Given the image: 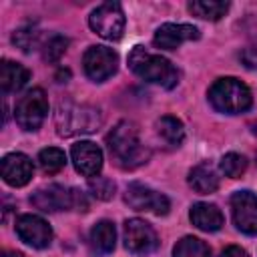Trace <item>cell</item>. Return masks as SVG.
<instances>
[{
  "label": "cell",
  "instance_id": "cell-1",
  "mask_svg": "<svg viewBox=\"0 0 257 257\" xmlns=\"http://www.w3.org/2000/svg\"><path fill=\"white\" fill-rule=\"evenodd\" d=\"M106 147L116 167L124 171H133L149 161V149L141 141L139 128L131 120H120L108 135H106Z\"/></svg>",
  "mask_w": 257,
  "mask_h": 257
},
{
  "label": "cell",
  "instance_id": "cell-2",
  "mask_svg": "<svg viewBox=\"0 0 257 257\" xmlns=\"http://www.w3.org/2000/svg\"><path fill=\"white\" fill-rule=\"evenodd\" d=\"M128 66L131 70L153 84H159L163 88H173L179 82V72L177 68L163 56L149 52L145 46H135L128 54Z\"/></svg>",
  "mask_w": 257,
  "mask_h": 257
},
{
  "label": "cell",
  "instance_id": "cell-3",
  "mask_svg": "<svg viewBox=\"0 0 257 257\" xmlns=\"http://www.w3.org/2000/svg\"><path fill=\"white\" fill-rule=\"evenodd\" d=\"M209 100L219 112L227 114H239L251 108L253 96L247 84H243L239 78L225 76L217 78L209 88Z\"/></svg>",
  "mask_w": 257,
  "mask_h": 257
},
{
  "label": "cell",
  "instance_id": "cell-4",
  "mask_svg": "<svg viewBox=\"0 0 257 257\" xmlns=\"http://www.w3.org/2000/svg\"><path fill=\"white\" fill-rule=\"evenodd\" d=\"M56 133L60 137H72L78 133H92L100 124V114L94 106L76 104L70 100H62L54 114Z\"/></svg>",
  "mask_w": 257,
  "mask_h": 257
},
{
  "label": "cell",
  "instance_id": "cell-5",
  "mask_svg": "<svg viewBox=\"0 0 257 257\" xmlns=\"http://www.w3.org/2000/svg\"><path fill=\"white\" fill-rule=\"evenodd\" d=\"M30 203L46 213H56V211H68V209H76V211H86L88 203L84 199V195L76 189H68L62 185H48L42 187L38 191L32 193Z\"/></svg>",
  "mask_w": 257,
  "mask_h": 257
},
{
  "label": "cell",
  "instance_id": "cell-6",
  "mask_svg": "<svg viewBox=\"0 0 257 257\" xmlns=\"http://www.w3.org/2000/svg\"><path fill=\"white\" fill-rule=\"evenodd\" d=\"M48 114V98L42 88H32L24 96L18 98L14 116L20 128L24 131H36Z\"/></svg>",
  "mask_w": 257,
  "mask_h": 257
},
{
  "label": "cell",
  "instance_id": "cell-7",
  "mask_svg": "<svg viewBox=\"0 0 257 257\" xmlns=\"http://www.w3.org/2000/svg\"><path fill=\"white\" fill-rule=\"evenodd\" d=\"M88 24L98 36L106 40H118L124 30V14H122L120 4L104 2L96 6L88 16Z\"/></svg>",
  "mask_w": 257,
  "mask_h": 257
},
{
  "label": "cell",
  "instance_id": "cell-8",
  "mask_svg": "<svg viewBox=\"0 0 257 257\" xmlns=\"http://www.w3.org/2000/svg\"><path fill=\"white\" fill-rule=\"evenodd\" d=\"M116 64L118 56L108 46H90L82 56L84 72L94 82H102L108 76H112L116 72Z\"/></svg>",
  "mask_w": 257,
  "mask_h": 257
},
{
  "label": "cell",
  "instance_id": "cell-9",
  "mask_svg": "<svg viewBox=\"0 0 257 257\" xmlns=\"http://www.w3.org/2000/svg\"><path fill=\"white\" fill-rule=\"evenodd\" d=\"M124 201L135 211H147V213H155V215H167L169 207H171L169 199L163 193H159L147 185H141V183H131L126 187Z\"/></svg>",
  "mask_w": 257,
  "mask_h": 257
},
{
  "label": "cell",
  "instance_id": "cell-10",
  "mask_svg": "<svg viewBox=\"0 0 257 257\" xmlns=\"http://www.w3.org/2000/svg\"><path fill=\"white\" fill-rule=\"evenodd\" d=\"M124 247L137 255H149L159 247L155 229L143 219H128L124 223Z\"/></svg>",
  "mask_w": 257,
  "mask_h": 257
},
{
  "label": "cell",
  "instance_id": "cell-11",
  "mask_svg": "<svg viewBox=\"0 0 257 257\" xmlns=\"http://www.w3.org/2000/svg\"><path fill=\"white\" fill-rule=\"evenodd\" d=\"M235 227L245 235H257V197L251 191H237L231 197Z\"/></svg>",
  "mask_w": 257,
  "mask_h": 257
},
{
  "label": "cell",
  "instance_id": "cell-12",
  "mask_svg": "<svg viewBox=\"0 0 257 257\" xmlns=\"http://www.w3.org/2000/svg\"><path fill=\"white\" fill-rule=\"evenodd\" d=\"M16 233L26 245L36 249H44L52 241L50 225L38 215H20L16 221Z\"/></svg>",
  "mask_w": 257,
  "mask_h": 257
},
{
  "label": "cell",
  "instance_id": "cell-13",
  "mask_svg": "<svg viewBox=\"0 0 257 257\" xmlns=\"http://www.w3.org/2000/svg\"><path fill=\"white\" fill-rule=\"evenodd\" d=\"M74 169L84 177H96L102 169V151L92 141H80L70 151Z\"/></svg>",
  "mask_w": 257,
  "mask_h": 257
},
{
  "label": "cell",
  "instance_id": "cell-14",
  "mask_svg": "<svg viewBox=\"0 0 257 257\" xmlns=\"http://www.w3.org/2000/svg\"><path fill=\"white\" fill-rule=\"evenodd\" d=\"M199 36H201L199 30L195 26H191V24H173V22H167V24H163V26L157 28V32H155V46L165 48V50H175L183 42L197 40Z\"/></svg>",
  "mask_w": 257,
  "mask_h": 257
},
{
  "label": "cell",
  "instance_id": "cell-15",
  "mask_svg": "<svg viewBox=\"0 0 257 257\" xmlns=\"http://www.w3.org/2000/svg\"><path fill=\"white\" fill-rule=\"evenodd\" d=\"M34 173L32 161L22 153H10L2 159V179L10 187H24Z\"/></svg>",
  "mask_w": 257,
  "mask_h": 257
},
{
  "label": "cell",
  "instance_id": "cell-16",
  "mask_svg": "<svg viewBox=\"0 0 257 257\" xmlns=\"http://www.w3.org/2000/svg\"><path fill=\"white\" fill-rule=\"evenodd\" d=\"M193 225L201 231H219L223 227V213L213 203H195L189 213Z\"/></svg>",
  "mask_w": 257,
  "mask_h": 257
},
{
  "label": "cell",
  "instance_id": "cell-17",
  "mask_svg": "<svg viewBox=\"0 0 257 257\" xmlns=\"http://www.w3.org/2000/svg\"><path fill=\"white\" fill-rule=\"evenodd\" d=\"M30 78V72L28 68H24L22 64L18 62H12V60H2L0 64V86H2V92H16L20 90Z\"/></svg>",
  "mask_w": 257,
  "mask_h": 257
},
{
  "label": "cell",
  "instance_id": "cell-18",
  "mask_svg": "<svg viewBox=\"0 0 257 257\" xmlns=\"http://www.w3.org/2000/svg\"><path fill=\"white\" fill-rule=\"evenodd\" d=\"M189 185L195 193L199 195H209V193H215L219 189V177H217V171L209 165V163H201L197 167L191 169L189 173Z\"/></svg>",
  "mask_w": 257,
  "mask_h": 257
},
{
  "label": "cell",
  "instance_id": "cell-19",
  "mask_svg": "<svg viewBox=\"0 0 257 257\" xmlns=\"http://www.w3.org/2000/svg\"><path fill=\"white\" fill-rule=\"evenodd\" d=\"M114 241H116V231L114 225L106 219L98 221L92 231H90V249L96 255H108L114 249Z\"/></svg>",
  "mask_w": 257,
  "mask_h": 257
},
{
  "label": "cell",
  "instance_id": "cell-20",
  "mask_svg": "<svg viewBox=\"0 0 257 257\" xmlns=\"http://www.w3.org/2000/svg\"><path fill=\"white\" fill-rule=\"evenodd\" d=\"M157 133L159 137L169 145V147H179L185 139V128H183V122L171 114L167 116H161L157 120Z\"/></svg>",
  "mask_w": 257,
  "mask_h": 257
},
{
  "label": "cell",
  "instance_id": "cell-21",
  "mask_svg": "<svg viewBox=\"0 0 257 257\" xmlns=\"http://www.w3.org/2000/svg\"><path fill=\"white\" fill-rule=\"evenodd\" d=\"M189 10L203 18V20H219L227 14L229 10V2H221V0H195L189 4Z\"/></svg>",
  "mask_w": 257,
  "mask_h": 257
},
{
  "label": "cell",
  "instance_id": "cell-22",
  "mask_svg": "<svg viewBox=\"0 0 257 257\" xmlns=\"http://www.w3.org/2000/svg\"><path fill=\"white\" fill-rule=\"evenodd\" d=\"M173 257H211V249L197 237H183L173 249Z\"/></svg>",
  "mask_w": 257,
  "mask_h": 257
},
{
  "label": "cell",
  "instance_id": "cell-23",
  "mask_svg": "<svg viewBox=\"0 0 257 257\" xmlns=\"http://www.w3.org/2000/svg\"><path fill=\"white\" fill-rule=\"evenodd\" d=\"M38 163H40V167H42L44 173L54 175V173H58V171L64 169V165H66V155H64V151H60V149H56V147H46V149L40 151Z\"/></svg>",
  "mask_w": 257,
  "mask_h": 257
},
{
  "label": "cell",
  "instance_id": "cell-24",
  "mask_svg": "<svg viewBox=\"0 0 257 257\" xmlns=\"http://www.w3.org/2000/svg\"><path fill=\"white\" fill-rule=\"evenodd\" d=\"M247 169V161L243 155H237V153H227L223 159H221V171L229 177V179H239Z\"/></svg>",
  "mask_w": 257,
  "mask_h": 257
},
{
  "label": "cell",
  "instance_id": "cell-25",
  "mask_svg": "<svg viewBox=\"0 0 257 257\" xmlns=\"http://www.w3.org/2000/svg\"><path fill=\"white\" fill-rule=\"evenodd\" d=\"M66 46H68V40H66L64 36L52 34V36L46 40L44 48H42V58H44L46 62H56V60L64 54Z\"/></svg>",
  "mask_w": 257,
  "mask_h": 257
},
{
  "label": "cell",
  "instance_id": "cell-26",
  "mask_svg": "<svg viewBox=\"0 0 257 257\" xmlns=\"http://www.w3.org/2000/svg\"><path fill=\"white\" fill-rule=\"evenodd\" d=\"M88 187H90L92 195L96 199H102V201H106V199H110L114 195V183L110 179H106V177H92Z\"/></svg>",
  "mask_w": 257,
  "mask_h": 257
},
{
  "label": "cell",
  "instance_id": "cell-27",
  "mask_svg": "<svg viewBox=\"0 0 257 257\" xmlns=\"http://www.w3.org/2000/svg\"><path fill=\"white\" fill-rule=\"evenodd\" d=\"M36 36H38V32H36L34 28H20V30H16V32H14L12 42H14V44H18L24 52H28V50L34 46Z\"/></svg>",
  "mask_w": 257,
  "mask_h": 257
},
{
  "label": "cell",
  "instance_id": "cell-28",
  "mask_svg": "<svg viewBox=\"0 0 257 257\" xmlns=\"http://www.w3.org/2000/svg\"><path fill=\"white\" fill-rule=\"evenodd\" d=\"M221 257H249V255H247L245 249H241L237 245H231V247H227V249L221 251Z\"/></svg>",
  "mask_w": 257,
  "mask_h": 257
},
{
  "label": "cell",
  "instance_id": "cell-29",
  "mask_svg": "<svg viewBox=\"0 0 257 257\" xmlns=\"http://www.w3.org/2000/svg\"><path fill=\"white\" fill-rule=\"evenodd\" d=\"M2 257H22V253H16V251H8V253H4Z\"/></svg>",
  "mask_w": 257,
  "mask_h": 257
}]
</instances>
